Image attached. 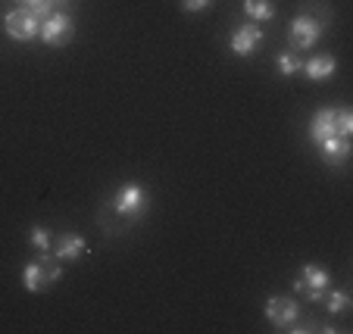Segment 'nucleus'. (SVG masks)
<instances>
[{
    "mask_svg": "<svg viewBox=\"0 0 353 334\" xmlns=\"http://www.w3.org/2000/svg\"><path fill=\"white\" fill-rule=\"evenodd\" d=\"M147 207H150V200H147V191L141 185H122L113 194V200H110V209L125 222L141 219L147 213Z\"/></svg>",
    "mask_w": 353,
    "mask_h": 334,
    "instance_id": "f257e3e1",
    "label": "nucleus"
},
{
    "mask_svg": "<svg viewBox=\"0 0 353 334\" xmlns=\"http://www.w3.org/2000/svg\"><path fill=\"white\" fill-rule=\"evenodd\" d=\"M63 275V269L54 262V256L44 253L41 260L28 262L26 269H22V284H26V291H32V294H38V291L50 288V284H57Z\"/></svg>",
    "mask_w": 353,
    "mask_h": 334,
    "instance_id": "f03ea898",
    "label": "nucleus"
},
{
    "mask_svg": "<svg viewBox=\"0 0 353 334\" xmlns=\"http://www.w3.org/2000/svg\"><path fill=\"white\" fill-rule=\"evenodd\" d=\"M319 34H322V19L313 13H303L291 22L288 44H291V50H310V47L319 41Z\"/></svg>",
    "mask_w": 353,
    "mask_h": 334,
    "instance_id": "7ed1b4c3",
    "label": "nucleus"
},
{
    "mask_svg": "<svg viewBox=\"0 0 353 334\" xmlns=\"http://www.w3.org/2000/svg\"><path fill=\"white\" fill-rule=\"evenodd\" d=\"M72 32H75L72 16L63 13V10H57V13H50L44 22H41V34H38V38L44 41L47 47H63V44H69V41H72Z\"/></svg>",
    "mask_w": 353,
    "mask_h": 334,
    "instance_id": "20e7f679",
    "label": "nucleus"
},
{
    "mask_svg": "<svg viewBox=\"0 0 353 334\" xmlns=\"http://www.w3.org/2000/svg\"><path fill=\"white\" fill-rule=\"evenodd\" d=\"M7 32H10V38H16V41H32L41 34V19L28 7H19L7 16Z\"/></svg>",
    "mask_w": 353,
    "mask_h": 334,
    "instance_id": "39448f33",
    "label": "nucleus"
},
{
    "mask_svg": "<svg viewBox=\"0 0 353 334\" xmlns=\"http://www.w3.org/2000/svg\"><path fill=\"white\" fill-rule=\"evenodd\" d=\"M300 315V306L288 297H269L266 300V319L272 322L275 328H291Z\"/></svg>",
    "mask_w": 353,
    "mask_h": 334,
    "instance_id": "423d86ee",
    "label": "nucleus"
},
{
    "mask_svg": "<svg viewBox=\"0 0 353 334\" xmlns=\"http://www.w3.org/2000/svg\"><path fill=\"white\" fill-rule=\"evenodd\" d=\"M300 275H303V294H307V300H313V303L325 300V291H328V284H332V275H328L322 266H303Z\"/></svg>",
    "mask_w": 353,
    "mask_h": 334,
    "instance_id": "0eeeda50",
    "label": "nucleus"
},
{
    "mask_svg": "<svg viewBox=\"0 0 353 334\" xmlns=\"http://www.w3.org/2000/svg\"><path fill=\"white\" fill-rule=\"evenodd\" d=\"M260 41H263V28L254 25V22H247V25H241L238 32L232 34V50L238 56H250L256 47H260Z\"/></svg>",
    "mask_w": 353,
    "mask_h": 334,
    "instance_id": "6e6552de",
    "label": "nucleus"
},
{
    "mask_svg": "<svg viewBox=\"0 0 353 334\" xmlns=\"http://www.w3.org/2000/svg\"><path fill=\"white\" fill-rule=\"evenodd\" d=\"M50 253H54V260H79L81 253H85V238L81 234H60L54 244H50Z\"/></svg>",
    "mask_w": 353,
    "mask_h": 334,
    "instance_id": "1a4fd4ad",
    "label": "nucleus"
},
{
    "mask_svg": "<svg viewBox=\"0 0 353 334\" xmlns=\"http://www.w3.org/2000/svg\"><path fill=\"white\" fill-rule=\"evenodd\" d=\"M319 147H322V160H325L328 166H344L347 156H350V138L332 134V138L322 140Z\"/></svg>",
    "mask_w": 353,
    "mask_h": 334,
    "instance_id": "9d476101",
    "label": "nucleus"
},
{
    "mask_svg": "<svg viewBox=\"0 0 353 334\" xmlns=\"http://www.w3.org/2000/svg\"><path fill=\"white\" fill-rule=\"evenodd\" d=\"M334 134V109H319V113L313 116V122H310V138L316 140V144H322L325 138H332Z\"/></svg>",
    "mask_w": 353,
    "mask_h": 334,
    "instance_id": "9b49d317",
    "label": "nucleus"
},
{
    "mask_svg": "<svg viewBox=\"0 0 353 334\" xmlns=\"http://www.w3.org/2000/svg\"><path fill=\"white\" fill-rule=\"evenodd\" d=\"M338 69V63H334V56H313V60H307V66H303V72H307V79H313V81H322V79H328V75Z\"/></svg>",
    "mask_w": 353,
    "mask_h": 334,
    "instance_id": "f8f14e48",
    "label": "nucleus"
},
{
    "mask_svg": "<svg viewBox=\"0 0 353 334\" xmlns=\"http://www.w3.org/2000/svg\"><path fill=\"white\" fill-rule=\"evenodd\" d=\"M244 13L250 16V22H269L275 16L272 0H244Z\"/></svg>",
    "mask_w": 353,
    "mask_h": 334,
    "instance_id": "ddd939ff",
    "label": "nucleus"
},
{
    "mask_svg": "<svg viewBox=\"0 0 353 334\" xmlns=\"http://www.w3.org/2000/svg\"><path fill=\"white\" fill-rule=\"evenodd\" d=\"M28 244H32V247L44 256V253H50V244H54V241H50V231H47L44 225H34L32 231H28Z\"/></svg>",
    "mask_w": 353,
    "mask_h": 334,
    "instance_id": "4468645a",
    "label": "nucleus"
},
{
    "mask_svg": "<svg viewBox=\"0 0 353 334\" xmlns=\"http://www.w3.org/2000/svg\"><path fill=\"white\" fill-rule=\"evenodd\" d=\"M303 69V60H300L294 50H285V54L279 56V72L281 75H294V72H300Z\"/></svg>",
    "mask_w": 353,
    "mask_h": 334,
    "instance_id": "2eb2a0df",
    "label": "nucleus"
},
{
    "mask_svg": "<svg viewBox=\"0 0 353 334\" xmlns=\"http://www.w3.org/2000/svg\"><path fill=\"white\" fill-rule=\"evenodd\" d=\"M350 132H353L350 109H334V134H341V138H350Z\"/></svg>",
    "mask_w": 353,
    "mask_h": 334,
    "instance_id": "dca6fc26",
    "label": "nucleus"
},
{
    "mask_svg": "<svg viewBox=\"0 0 353 334\" xmlns=\"http://www.w3.org/2000/svg\"><path fill=\"white\" fill-rule=\"evenodd\" d=\"M325 303H328V313L338 315V313H344V309L350 306V294H347V291H332Z\"/></svg>",
    "mask_w": 353,
    "mask_h": 334,
    "instance_id": "f3484780",
    "label": "nucleus"
},
{
    "mask_svg": "<svg viewBox=\"0 0 353 334\" xmlns=\"http://www.w3.org/2000/svg\"><path fill=\"white\" fill-rule=\"evenodd\" d=\"M213 0H181V7L188 10V13H200V10H207Z\"/></svg>",
    "mask_w": 353,
    "mask_h": 334,
    "instance_id": "a211bd4d",
    "label": "nucleus"
},
{
    "mask_svg": "<svg viewBox=\"0 0 353 334\" xmlns=\"http://www.w3.org/2000/svg\"><path fill=\"white\" fill-rule=\"evenodd\" d=\"M19 3H22V7H32V0H19Z\"/></svg>",
    "mask_w": 353,
    "mask_h": 334,
    "instance_id": "6ab92c4d",
    "label": "nucleus"
},
{
    "mask_svg": "<svg viewBox=\"0 0 353 334\" xmlns=\"http://www.w3.org/2000/svg\"><path fill=\"white\" fill-rule=\"evenodd\" d=\"M34 3H44V0H32V7H34Z\"/></svg>",
    "mask_w": 353,
    "mask_h": 334,
    "instance_id": "aec40b11",
    "label": "nucleus"
}]
</instances>
